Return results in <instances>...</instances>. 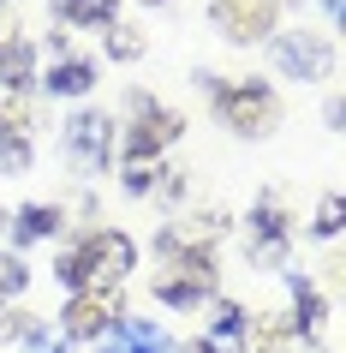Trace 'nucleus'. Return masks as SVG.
I'll list each match as a JSON object with an SVG mask.
<instances>
[{"label": "nucleus", "mask_w": 346, "mask_h": 353, "mask_svg": "<svg viewBox=\"0 0 346 353\" xmlns=\"http://www.w3.org/2000/svg\"><path fill=\"white\" fill-rule=\"evenodd\" d=\"M180 132H185V120L173 108H149V114H138V126L126 132V156H131V162H149V156L167 150Z\"/></svg>", "instance_id": "6e6552de"}, {"label": "nucleus", "mask_w": 346, "mask_h": 353, "mask_svg": "<svg viewBox=\"0 0 346 353\" xmlns=\"http://www.w3.org/2000/svg\"><path fill=\"white\" fill-rule=\"evenodd\" d=\"M30 84H36V48L12 37L0 48V90L12 96V90H30Z\"/></svg>", "instance_id": "9d476101"}, {"label": "nucleus", "mask_w": 346, "mask_h": 353, "mask_svg": "<svg viewBox=\"0 0 346 353\" xmlns=\"http://www.w3.org/2000/svg\"><path fill=\"white\" fill-rule=\"evenodd\" d=\"M24 281H30L24 258H19V252H0V299H6V294H24Z\"/></svg>", "instance_id": "dca6fc26"}, {"label": "nucleus", "mask_w": 346, "mask_h": 353, "mask_svg": "<svg viewBox=\"0 0 346 353\" xmlns=\"http://www.w3.org/2000/svg\"><path fill=\"white\" fill-rule=\"evenodd\" d=\"M287 240H292V222L281 210V198H263L257 216H251V263H281Z\"/></svg>", "instance_id": "0eeeda50"}, {"label": "nucleus", "mask_w": 346, "mask_h": 353, "mask_svg": "<svg viewBox=\"0 0 346 353\" xmlns=\"http://www.w3.org/2000/svg\"><path fill=\"white\" fill-rule=\"evenodd\" d=\"M42 84H48V96H84L96 84V66H90V60H78V54H60L54 72L42 78Z\"/></svg>", "instance_id": "f8f14e48"}, {"label": "nucleus", "mask_w": 346, "mask_h": 353, "mask_svg": "<svg viewBox=\"0 0 346 353\" xmlns=\"http://www.w3.org/2000/svg\"><path fill=\"white\" fill-rule=\"evenodd\" d=\"M6 42H12V12L0 6V48H6Z\"/></svg>", "instance_id": "5701e85b"}, {"label": "nucleus", "mask_w": 346, "mask_h": 353, "mask_svg": "<svg viewBox=\"0 0 346 353\" xmlns=\"http://www.w3.org/2000/svg\"><path fill=\"white\" fill-rule=\"evenodd\" d=\"M149 6H155V0H149Z\"/></svg>", "instance_id": "a878e982"}, {"label": "nucleus", "mask_w": 346, "mask_h": 353, "mask_svg": "<svg viewBox=\"0 0 346 353\" xmlns=\"http://www.w3.org/2000/svg\"><path fill=\"white\" fill-rule=\"evenodd\" d=\"M323 6H328V19H340V0H323Z\"/></svg>", "instance_id": "b1692460"}, {"label": "nucleus", "mask_w": 346, "mask_h": 353, "mask_svg": "<svg viewBox=\"0 0 346 353\" xmlns=\"http://www.w3.org/2000/svg\"><path fill=\"white\" fill-rule=\"evenodd\" d=\"M274 66H281V78H328L334 72V42L323 37V30H281L274 37Z\"/></svg>", "instance_id": "7ed1b4c3"}, {"label": "nucleus", "mask_w": 346, "mask_h": 353, "mask_svg": "<svg viewBox=\"0 0 346 353\" xmlns=\"http://www.w3.org/2000/svg\"><path fill=\"white\" fill-rule=\"evenodd\" d=\"M24 126H30V114H24V102H12V96H0V132H19V138H24Z\"/></svg>", "instance_id": "aec40b11"}, {"label": "nucleus", "mask_w": 346, "mask_h": 353, "mask_svg": "<svg viewBox=\"0 0 346 353\" xmlns=\"http://www.w3.org/2000/svg\"><path fill=\"white\" fill-rule=\"evenodd\" d=\"M0 228H6V210H0Z\"/></svg>", "instance_id": "393cba45"}, {"label": "nucleus", "mask_w": 346, "mask_h": 353, "mask_svg": "<svg viewBox=\"0 0 346 353\" xmlns=\"http://www.w3.org/2000/svg\"><path fill=\"white\" fill-rule=\"evenodd\" d=\"M108 317H120V294L113 288H84V294H72V305H66V341H90V335H108Z\"/></svg>", "instance_id": "423d86ee"}, {"label": "nucleus", "mask_w": 346, "mask_h": 353, "mask_svg": "<svg viewBox=\"0 0 346 353\" xmlns=\"http://www.w3.org/2000/svg\"><path fill=\"white\" fill-rule=\"evenodd\" d=\"M239 335H245V312L233 299H215L209 305V341H239Z\"/></svg>", "instance_id": "4468645a"}, {"label": "nucleus", "mask_w": 346, "mask_h": 353, "mask_svg": "<svg viewBox=\"0 0 346 353\" xmlns=\"http://www.w3.org/2000/svg\"><path fill=\"white\" fill-rule=\"evenodd\" d=\"M155 174H162L155 162H126V192H149V186H155Z\"/></svg>", "instance_id": "412c9836"}, {"label": "nucleus", "mask_w": 346, "mask_h": 353, "mask_svg": "<svg viewBox=\"0 0 346 353\" xmlns=\"http://www.w3.org/2000/svg\"><path fill=\"white\" fill-rule=\"evenodd\" d=\"M54 12L78 30H108L113 12H120V0H54Z\"/></svg>", "instance_id": "ddd939ff"}, {"label": "nucleus", "mask_w": 346, "mask_h": 353, "mask_svg": "<svg viewBox=\"0 0 346 353\" xmlns=\"http://www.w3.org/2000/svg\"><path fill=\"white\" fill-rule=\"evenodd\" d=\"M281 19V0H209V24L227 42H257Z\"/></svg>", "instance_id": "20e7f679"}, {"label": "nucleus", "mask_w": 346, "mask_h": 353, "mask_svg": "<svg viewBox=\"0 0 346 353\" xmlns=\"http://www.w3.org/2000/svg\"><path fill=\"white\" fill-rule=\"evenodd\" d=\"M131 263H138V245H131L126 234L96 228V234H84L72 252H60L54 281H60V288H72V294H84V288H120Z\"/></svg>", "instance_id": "f257e3e1"}, {"label": "nucleus", "mask_w": 346, "mask_h": 353, "mask_svg": "<svg viewBox=\"0 0 346 353\" xmlns=\"http://www.w3.org/2000/svg\"><path fill=\"white\" fill-rule=\"evenodd\" d=\"M102 353H173V335L149 317H126L102 335Z\"/></svg>", "instance_id": "1a4fd4ad"}, {"label": "nucleus", "mask_w": 346, "mask_h": 353, "mask_svg": "<svg viewBox=\"0 0 346 353\" xmlns=\"http://www.w3.org/2000/svg\"><path fill=\"white\" fill-rule=\"evenodd\" d=\"M0 335H6V341H36V317H30V312H6V317H0Z\"/></svg>", "instance_id": "a211bd4d"}, {"label": "nucleus", "mask_w": 346, "mask_h": 353, "mask_svg": "<svg viewBox=\"0 0 346 353\" xmlns=\"http://www.w3.org/2000/svg\"><path fill=\"white\" fill-rule=\"evenodd\" d=\"M108 54H113V60H138V54H144V37L113 24V30H108Z\"/></svg>", "instance_id": "6ab92c4d"}, {"label": "nucleus", "mask_w": 346, "mask_h": 353, "mask_svg": "<svg viewBox=\"0 0 346 353\" xmlns=\"http://www.w3.org/2000/svg\"><path fill=\"white\" fill-rule=\"evenodd\" d=\"M6 222H12V240H19V252H24V245H36V240H48V234H60V222H66V216H60L54 204H24L19 216H6Z\"/></svg>", "instance_id": "9b49d317"}, {"label": "nucleus", "mask_w": 346, "mask_h": 353, "mask_svg": "<svg viewBox=\"0 0 346 353\" xmlns=\"http://www.w3.org/2000/svg\"><path fill=\"white\" fill-rule=\"evenodd\" d=\"M24 353H72V341H66V335H36Z\"/></svg>", "instance_id": "4be33fe9"}, {"label": "nucleus", "mask_w": 346, "mask_h": 353, "mask_svg": "<svg viewBox=\"0 0 346 353\" xmlns=\"http://www.w3.org/2000/svg\"><path fill=\"white\" fill-rule=\"evenodd\" d=\"M24 168H30V138L0 132V174H24Z\"/></svg>", "instance_id": "2eb2a0df"}, {"label": "nucleus", "mask_w": 346, "mask_h": 353, "mask_svg": "<svg viewBox=\"0 0 346 353\" xmlns=\"http://www.w3.org/2000/svg\"><path fill=\"white\" fill-rule=\"evenodd\" d=\"M66 156H72L78 168H108V156H113V120L108 114H78V120H66Z\"/></svg>", "instance_id": "39448f33"}, {"label": "nucleus", "mask_w": 346, "mask_h": 353, "mask_svg": "<svg viewBox=\"0 0 346 353\" xmlns=\"http://www.w3.org/2000/svg\"><path fill=\"white\" fill-rule=\"evenodd\" d=\"M310 234H316V240H334V234H340V198H323V204H316Z\"/></svg>", "instance_id": "f3484780"}, {"label": "nucleus", "mask_w": 346, "mask_h": 353, "mask_svg": "<svg viewBox=\"0 0 346 353\" xmlns=\"http://www.w3.org/2000/svg\"><path fill=\"white\" fill-rule=\"evenodd\" d=\"M197 84L215 96L221 120H227L233 132H245V138H257V132H269L274 120H281V102H274V90L263 84V78H239V84H221L215 72H197Z\"/></svg>", "instance_id": "f03ea898"}]
</instances>
